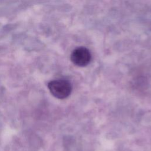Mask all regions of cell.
Listing matches in <instances>:
<instances>
[{"instance_id": "cell-1", "label": "cell", "mask_w": 151, "mask_h": 151, "mask_svg": "<svg viewBox=\"0 0 151 151\" xmlns=\"http://www.w3.org/2000/svg\"><path fill=\"white\" fill-rule=\"evenodd\" d=\"M48 88L51 94L59 99H64L68 97L72 91V86L70 83L66 80H55L50 81Z\"/></svg>"}, {"instance_id": "cell-2", "label": "cell", "mask_w": 151, "mask_h": 151, "mask_svg": "<svg viewBox=\"0 0 151 151\" xmlns=\"http://www.w3.org/2000/svg\"><path fill=\"white\" fill-rule=\"evenodd\" d=\"M91 59L90 51L84 47H77L74 49L71 54V60L74 64L79 67H84L88 65Z\"/></svg>"}]
</instances>
